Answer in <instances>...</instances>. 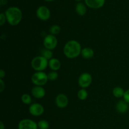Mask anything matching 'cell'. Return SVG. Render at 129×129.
<instances>
[{"label": "cell", "mask_w": 129, "mask_h": 129, "mask_svg": "<svg viewBox=\"0 0 129 129\" xmlns=\"http://www.w3.org/2000/svg\"><path fill=\"white\" fill-rule=\"evenodd\" d=\"M81 51L82 49L80 44L76 40H70L64 45V54L69 59H74L78 57L81 54Z\"/></svg>", "instance_id": "cell-1"}, {"label": "cell", "mask_w": 129, "mask_h": 129, "mask_svg": "<svg viewBox=\"0 0 129 129\" xmlns=\"http://www.w3.org/2000/svg\"><path fill=\"white\" fill-rule=\"evenodd\" d=\"M6 20L11 26L18 25L22 19V13L17 7H10L5 13Z\"/></svg>", "instance_id": "cell-2"}, {"label": "cell", "mask_w": 129, "mask_h": 129, "mask_svg": "<svg viewBox=\"0 0 129 129\" xmlns=\"http://www.w3.org/2000/svg\"><path fill=\"white\" fill-rule=\"evenodd\" d=\"M31 64L34 70L37 72L44 71L49 66V61L44 57L37 56L32 59Z\"/></svg>", "instance_id": "cell-3"}, {"label": "cell", "mask_w": 129, "mask_h": 129, "mask_svg": "<svg viewBox=\"0 0 129 129\" xmlns=\"http://www.w3.org/2000/svg\"><path fill=\"white\" fill-rule=\"evenodd\" d=\"M47 74L44 71H39L34 73L31 76V81L35 85L42 86L46 84L48 81Z\"/></svg>", "instance_id": "cell-4"}, {"label": "cell", "mask_w": 129, "mask_h": 129, "mask_svg": "<svg viewBox=\"0 0 129 129\" xmlns=\"http://www.w3.org/2000/svg\"><path fill=\"white\" fill-rule=\"evenodd\" d=\"M57 45V40L55 35H47L44 40V45L45 49L49 50H53Z\"/></svg>", "instance_id": "cell-5"}, {"label": "cell", "mask_w": 129, "mask_h": 129, "mask_svg": "<svg viewBox=\"0 0 129 129\" xmlns=\"http://www.w3.org/2000/svg\"><path fill=\"white\" fill-rule=\"evenodd\" d=\"M92 83V76L88 73H84L81 74L78 79V84L81 88H86L90 86Z\"/></svg>", "instance_id": "cell-6"}, {"label": "cell", "mask_w": 129, "mask_h": 129, "mask_svg": "<svg viewBox=\"0 0 129 129\" xmlns=\"http://www.w3.org/2000/svg\"><path fill=\"white\" fill-rule=\"evenodd\" d=\"M38 125L30 119L21 120L18 123V129H38Z\"/></svg>", "instance_id": "cell-7"}, {"label": "cell", "mask_w": 129, "mask_h": 129, "mask_svg": "<svg viewBox=\"0 0 129 129\" xmlns=\"http://www.w3.org/2000/svg\"><path fill=\"white\" fill-rule=\"evenodd\" d=\"M37 16L40 20L46 21L49 20L50 16V10L45 6H40L37 10Z\"/></svg>", "instance_id": "cell-8"}, {"label": "cell", "mask_w": 129, "mask_h": 129, "mask_svg": "<svg viewBox=\"0 0 129 129\" xmlns=\"http://www.w3.org/2000/svg\"><path fill=\"white\" fill-rule=\"evenodd\" d=\"M29 112L33 116L39 117L44 113V108L41 104L34 103V104H31L29 107Z\"/></svg>", "instance_id": "cell-9"}, {"label": "cell", "mask_w": 129, "mask_h": 129, "mask_svg": "<svg viewBox=\"0 0 129 129\" xmlns=\"http://www.w3.org/2000/svg\"><path fill=\"white\" fill-rule=\"evenodd\" d=\"M69 100L66 95L64 94H59L55 98L56 105L60 108H64L68 106Z\"/></svg>", "instance_id": "cell-10"}, {"label": "cell", "mask_w": 129, "mask_h": 129, "mask_svg": "<svg viewBox=\"0 0 129 129\" xmlns=\"http://www.w3.org/2000/svg\"><path fill=\"white\" fill-rule=\"evenodd\" d=\"M31 94L35 98L40 99L45 96V90L43 87L40 86H35L31 89Z\"/></svg>", "instance_id": "cell-11"}, {"label": "cell", "mask_w": 129, "mask_h": 129, "mask_svg": "<svg viewBox=\"0 0 129 129\" xmlns=\"http://www.w3.org/2000/svg\"><path fill=\"white\" fill-rule=\"evenodd\" d=\"M105 0H85L86 5L88 7L93 9H98L104 5Z\"/></svg>", "instance_id": "cell-12"}, {"label": "cell", "mask_w": 129, "mask_h": 129, "mask_svg": "<svg viewBox=\"0 0 129 129\" xmlns=\"http://www.w3.org/2000/svg\"><path fill=\"white\" fill-rule=\"evenodd\" d=\"M117 112L120 113H125L128 110V103L125 100H120L116 105Z\"/></svg>", "instance_id": "cell-13"}, {"label": "cell", "mask_w": 129, "mask_h": 129, "mask_svg": "<svg viewBox=\"0 0 129 129\" xmlns=\"http://www.w3.org/2000/svg\"><path fill=\"white\" fill-rule=\"evenodd\" d=\"M49 66L53 71H56L59 70L61 66V64L60 62L57 59L55 58H52L49 61Z\"/></svg>", "instance_id": "cell-14"}, {"label": "cell", "mask_w": 129, "mask_h": 129, "mask_svg": "<svg viewBox=\"0 0 129 129\" xmlns=\"http://www.w3.org/2000/svg\"><path fill=\"white\" fill-rule=\"evenodd\" d=\"M81 54V55L84 59H89L93 57V55H94V51L91 48H84L83 49H82Z\"/></svg>", "instance_id": "cell-15"}, {"label": "cell", "mask_w": 129, "mask_h": 129, "mask_svg": "<svg viewBox=\"0 0 129 129\" xmlns=\"http://www.w3.org/2000/svg\"><path fill=\"white\" fill-rule=\"evenodd\" d=\"M76 11L79 15L83 16L86 13V8L84 4L79 3L77 4L76 6Z\"/></svg>", "instance_id": "cell-16"}, {"label": "cell", "mask_w": 129, "mask_h": 129, "mask_svg": "<svg viewBox=\"0 0 129 129\" xmlns=\"http://www.w3.org/2000/svg\"><path fill=\"white\" fill-rule=\"evenodd\" d=\"M125 91L123 90V89L121 87L117 86L115 87V88H113V94L114 95L115 97L116 98H122V97H123V95H124Z\"/></svg>", "instance_id": "cell-17"}, {"label": "cell", "mask_w": 129, "mask_h": 129, "mask_svg": "<svg viewBox=\"0 0 129 129\" xmlns=\"http://www.w3.org/2000/svg\"><path fill=\"white\" fill-rule=\"evenodd\" d=\"M42 56L44 57L47 60H50L51 59H52L53 53L50 50L45 49L42 50Z\"/></svg>", "instance_id": "cell-18"}, {"label": "cell", "mask_w": 129, "mask_h": 129, "mask_svg": "<svg viewBox=\"0 0 129 129\" xmlns=\"http://www.w3.org/2000/svg\"><path fill=\"white\" fill-rule=\"evenodd\" d=\"M88 92L84 89H80L78 93V97L81 100H84L86 99L87 97H88Z\"/></svg>", "instance_id": "cell-19"}, {"label": "cell", "mask_w": 129, "mask_h": 129, "mask_svg": "<svg viewBox=\"0 0 129 129\" xmlns=\"http://www.w3.org/2000/svg\"><path fill=\"white\" fill-rule=\"evenodd\" d=\"M60 27L59 26V25H53L50 28V33L51 34V35H58L59 33L60 32Z\"/></svg>", "instance_id": "cell-20"}, {"label": "cell", "mask_w": 129, "mask_h": 129, "mask_svg": "<svg viewBox=\"0 0 129 129\" xmlns=\"http://www.w3.org/2000/svg\"><path fill=\"white\" fill-rule=\"evenodd\" d=\"M37 125L38 127L40 129H49V127H50L49 122L47 120H40L37 123Z\"/></svg>", "instance_id": "cell-21"}, {"label": "cell", "mask_w": 129, "mask_h": 129, "mask_svg": "<svg viewBox=\"0 0 129 129\" xmlns=\"http://www.w3.org/2000/svg\"><path fill=\"white\" fill-rule=\"evenodd\" d=\"M21 101L23 103L26 105H29L31 102V98L30 94H23L21 96Z\"/></svg>", "instance_id": "cell-22"}, {"label": "cell", "mask_w": 129, "mask_h": 129, "mask_svg": "<svg viewBox=\"0 0 129 129\" xmlns=\"http://www.w3.org/2000/svg\"><path fill=\"white\" fill-rule=\"evenodd\" d=\"M48 79L50 81H55L57 79L58 74L56 71H52L47 74Z\"/></svg>", "instance_id": "cell-23"}, {"label": "cell", "mask_w": 129, "mask_h": 129, "mask_svg": "<svg viewBox=\"0 0 129 129\" xmlns=\"http://www.w3.org/2000/svg\"><path fill=\"white\" fill-rule=\"evenodd\" d=\"M6 20V15L4 13H1L0 14V25H1V26H3V25H4Z\"/></svg>", "instance_id": "cell-24"}, {"label": "cell", "mask_w": 129, "mask_h": 129, "mask_svg": "<svg viewBox=\"0 0 129 129\" xmlns=\"http://www.w3.org/2000/svg\"><path fill=\"white\" fill-rule=\"evenodd\" d=\"M123 100L125 101L127 103H129V89L125 91L124 95H123Z\"/></svg>", "instance_id": "cell-25"}, {"label": "cell", "mask_w": 129, "mask_h": 129, "mask_svg": "<svg viewBox=\"0 0 129 129\" xmlns=\"http://www.w3.org/2000/svg\"><path fill=\"white\" fill-rule=\"evenodd\" d=\"M0 84H1V85H0V92L2 93L5 88V84L2 79H0Z\"/></svg>", "instance_id": "cell-26"}, {"label": "cell", "mask_w": 129, "mask_h": 129, "mask_svg": "<svg viewBox=\"0 0 129 129\" xmlns=\"http://www.w3.org/2000/svg\"><path fill=\"white\" fill-rule=\"evenodd\" d=\"M5 76V72L4 71L3 69H1L0 71V79H2Z\"/></svg>", "instance_id": "cell-27"}, {"label": "cell", "mask_w": 129, "mask_h": 129, "mask_svg": "<svg viewBox=\"0 0 129 129\" xmlns=\"http://www.w3.org/2000/svg\"><path fill=\"white\" fill-rule=\"evenodd\" d=\"M0 3H1V5H5L7 3V1L6 0H1L0 1Z\"/></svg>", "instance_id": "cell-28"}, {"label": "cell", "mask_w": 129, "mask_h": 129, "mask_svg": "<svg viewBox=\"0 0 129 129\" xmlns=\"http://www.w3.org/2000/svg\"><path fill=\"white\" fill-rule=\"evenodd\" d=\"M5 127L4 125V123H3V122H0V129H5Z\"/></svg>", "instance_id": "cell-29"}, {"label": "cell", "mask_w": 129, "mask_h": 129, "mask_svg": "<svg viewBox=\"0 0 129 129\" xmlns=\"http://www.w3.org/2000/svg\"><path fill=\"white\" fill-rule=\"evenodd\" d=\"M45 1H54V0H45Z\"/></svg>", "instance_id": "cell-30"}, {"label": "cell", "mask_w": 129, "mask_h": 129, "mask_svg": "<svg viewBox=\"0 0 129 129\" xmlns=\"http://www.w3.org/2000/svg\"><path fill=\"white\" fill-rule=\"evenodd\" d=\"M76 1H81V0H76Z\"/></svg>", "instance_id": "cell-31"}]
</instances>
